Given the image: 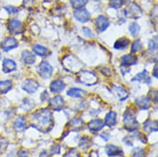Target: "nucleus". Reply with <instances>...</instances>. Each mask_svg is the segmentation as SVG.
<instances>
[{"mask_svg":"<svg viewBox=\"0 0 158 157\" xmlns=\"http://www.w3.org/2000/svg\"><path fill=\"white\" fill-rule=\"evenodd\" d=\"M32 117H33V121H35V123H36L37 126L39 127L40 130L51 126L52 123H53V121H52V114L48 109L39 110V111L35 112Z\"/></svg>","mask_w":158,"mask_h":157,"instance_id":"obj_1","label":"nucleus"},{"mask_svg":"<svg viewBox=\"0 0 158 157\" xmlns=\"http://www.w3.org/2000/svg\"><path fill=\"white\" fill-rule=\"evenodd\" d=\"M124 124H125L126 130H128V131H135L138 129L139 123H138V121L135 119L134 112L131 111V109L125 111V114H124Z\"/></svg>","mask_w":158,"mask_h":157,"instance_id":"obj_2","label":"nucleus"},{"mask_svg":"<svg viewBox=\"0 0 158 157\" xmlns=\"http://www.w3.org/2000/svg\"><path fill=\"white\" fill-rule=\"evenodd\" d=\"M125 15L126 17H130V19H138L142 15V9L139 6L138 4L135 2H130L127 5L126 8H125Z\"/></svg>","mask_w":158,"mask_h":157,"instance_id":"obj_3","label":"nucleus"},{"mask_svg":"<svg viewBox=\"0 0 158 157\" xmlns=\"http://www.w3.org/2000/svg\"><path fill=\"white\" fill-rule=\"evenodd\" d=\"M79 80L85 85H94L98 82V77L91 71H80L79 72Z\"/></svg>","mask_w":158,"mask_h":157,"instance_id":"obj_4","label":"nucleus"},{"mask_svg":"<svg viewBox=\"0 0 158 157\" xmlns=\"http://www.w3.org/2000/svg\"><path fill=\"white\" fill-rule=\"evenodd\" d=\"M8 30L10 33H14V35L21 33L23 31V24L21 21L16 20V19H10L8 21Z\"/></svg>","mask_w":158,"mask_h":157,"instance_id":"obj_5","label":"nucleus"},{"mask_svg":"<svg viewBox=\"0 0 158 157\" xmlns=\"http://www.w3.org/2000/svg\"><path fill=\"white\" fill-rule=\"evenodd\" d=\"M38 72L39 75L43 77L44 79L49 78L53 74V67L48 62H41L40 63L39 68H38Z\"/></svg>","mask_w":158,"mask_h":157,"instance_id":"obj_6","label":"nucleus"},{"mask_svg":"<svg viewBox=\"0 0 158 157\" xmlns=\"http://www.w3.org/2000/svg\"><path fill=\"white\" fill-rule=\"evenodd\" d=\"M0 46H1V49H2V51L9 52V51H12V49L17 47V46H19V43H17V40H16L15 38L8 37V38L2 40V43H1Z\"/></svg>","mask_w":158,"mask_h":157,"instance_id":"obj_7","label":"nucleus"},{"mask_svg":"<svg viewBox=\"0 0 158 157\" xmlns=\"http://www.w3.org/2000/svg\"><path fill=\"white\" fill-rule=\"evenodd\" d=\"M109 24H110L109 19L106 17V16L100 15L95 19V27L98 28V31L99 32H103L104 30H107Z\"/></svg>","mask_w":158,"mask_h":157,"instance_id":"obj_8","label":"nucleus"},{"mask_svg":"<svg viewBox=\"0 0 158 157\" xmlns=\"http://www.w3.org/2000/svg\"><path fill=\"white\" fill-rule=\"evenodd\" d=\"M22 88H23L27 93H35L38 88H39V84L37 80L35 79H27L25 82L23 83V85H22Z\"/></svg>","mask_w":158,"mask_h":157,"instance_id":"obj_9","label":"nucleus"},{"mask_svg":"<svg viewBox=\"0 0 158 157\" xmlns=\"http://www.w3.org/2000/svg\"><path fill=\"white\" fill-rule=\"evenodd\" d=\"M73 16H75V19L77 21L81 22V23H85V22L89 21V19H91V13L86 11V9H84V8H79L73 13Z\"/></svg>","mask_w":158,"mask_h":157,"instance_id":"obj_10","label":"nucleus"},{"mask_svg":"<svg viewBox=\"0 0 158 157\" xmlns=\"http://www.w3.org/2000/svg\"><path fill=\"white\" fill-rule=\"evenodd\" d=\"M63 106H64V99L62 98V96H60V95L54 96V98L49 101V107H51L53 110H56V111H59V110L62 109Z\"/></svg>","mask_w":158,"mask_h":157,"instance_id":"obj_11","label":"nucleus"},{"mask_svg":"<svg viewBox=\"0 0 158 157\" xmlns=\"http://www.w3.org/2000/svg\"><path fill=\"white\" fill-rule=\"evenodd\" d=\"M136 62H138V57L133 54H126L120 59L122 67H131V66L136 64Z\"/></svg>","mask_w":158,"mask_h":157,"instance_id":"obj_12","label":"nucleus"},{"mask_svg":"<svg viewBox=\"0 0 158 157\" xmlns=\"http://www.w3.org/2000/svg\"><path fill=\"white\" fill-rule=\"evenodd\" d=\"M135 104L141 110H147L150 108L151 100L148 96H140V98L135 99Z\"/></svg>","mask_w":158,"mask_h":157,"instance_id":"obj_13","label":"nucleus"},{"mask_svg":"<svg viewBox=\"0 0 158 157\" xmlns=\"http://www.w3.org/2000/svg\"><path fill=\"white\" fill-rule=\"evenodd\" d=\"M103 126H104L103 119H99V118L93 119V121L88 123V129H89L91 132H99V131H101L103 129Z\"/></svg>","mask_w":158,"mask_h":157,"instance_id":"obj_14","label":"nucleus"},{"mask_svg":"<svg viewBox=\"0 0 158 157\" xmlns=\"http://www.w3.org/2000/svg\"><path fill=\"white\" fill-rule=\"evenodd\" d=\"M64 87H65V84L63 83V80H54L51 83L49 90L53 93H60L64 90Z\"/></svg>","mask_w":158,"mask_h":157,"instance_id":"obj_15","label":"nucleus"},{"mask_svg":"<svg viewBox=\"0 0 158 157\" xmlns=\"http://www.w3.org/2000/svg\"><path fill=\"white\" fill-rule=\"evenodd\" d=\"M116 123H117V114L115 111H109L106 116V119H104V125L112 127L116 125Z\"/></svg>","mask_w":158,"mask_h":157,"instance_id":"obj_16","label":"nucleus"},{"mask_svg":"<svg viewBox=\"0 0 158 157\" xmlns=\"http://www.w3.org/2000/svg\"><path fill=\"white\" fill-rule=\"evenodd\" d=\"M22 62L24 63V64H33V63L36 62V56L32 54L31 52L29 51H24L23 53H22Z\"/></svg>","mask_w":158,"mask_h":157,"instance_id":"obj_17","label":"nucleus"},{"mask_svg":"<svg viewBox=\"0 0 158 157\" xmlns=\"http://www.w3.org/2000/svg\"><path fill=\"white\" fill-rule=\"evenodd\" d=\"M2 70L6 74L16 70V63L10 59H5L4 62H2Z\"/></svg>","mask_w":158,"mask_h":157,"instance_id":"obj_18","label":"nucleus"},{"mask_svg":"<svg viewBox=\"0 0 158 157\" xmlns=\"http://www.w3.org/2000/svg\"><path fill=\"white\" fill-rule=\"evenodd\" d=\"M106 150H107V154L108 156L110 157H115V156H122L123 155V150L119 148V147H117V146H114V145H109L106 148Z\"/></svg>","mask_w":158,"mask_h":157,"instance_id":"obj_19","label":"nucleus"},{"mask_svg":"<svg viewBox=\"0 0 158 157\" xmlns=\"http://www.w3.org/2000/svg\"><path fill=\"white\" fill-rule=\"evenodd\" d=\"M112 87H114V91L116 92V94H117V96H118L120 101H124L125 99L128 98V92L124 87L118 86V85H114Z\"/></svg>","mask_w":158,"mask_h":157,"instance_id":"obj_20","label":"nucleus"},{"mask_svg":"<svg viewBox=\"0 0 158 157\" xmlns=\"http://www.w3.org/2000/svg\"><path fill=\"white\" fill-rule=\"evenodd\" d=\"M68 95L72 96V98H83L86 95V92L81 88H78V87H72L68 91Z\"/></svg>","mask_w":158,"mask_h":157,"instance_id":"obj_21","label":"nucleus"},{"mask_svg":"<svg viewBox=\"0 0 158 157\" xmlns=\"http://www.w3.org/2000/svg\"><path fill=\"white\" fill-rule=\"evenodd\" d=\"M13 87V84L10 80H1L0 82V93L1 94H5L7 93L8 91H10Z\"/></svg>","mask_w":158,"mask_h":157,"instance_id":"obj_22","label":"nucleus"},{"mask_svg":"<svg viewBox=\"0 0 158 157\" xmlns=\"http://www.w3.org/2000/svg\"><path fill=\"white\" fill-rule=\"evenodd\" d=\"M143 129L146 132H156L157 131V122L156 121H147L143 124Z\"/></svg>","mask_w":158,"mask_h":157,"instance_id":"obj_23","label":"nucleus"},{"mask_svg":"<svg viewBox=\"0 0 158 157\" xmlns=\"http://www.w3.org/2000/svg\"><path fill=\"white\" fill-rule=\"evenodd\" d=\"M25 125H27V121L24 117H17L16 118L15 123H14V129L16 131H22L25 129Z\"/></svg>","mask_w":158,"mask_h":157,"instance_id":"obj_24","label":"nucleus"},{"mask_svg":"<svg viewBox=\"0 0 158 157\" xmlns=\"http://www.w3.org/2000/svg\"><path fill=\"white\" fill-rule=\"evenodd\" d=\"M128 44H130V41H128L127 38H120V39H118L115 43L114 47H115L116 49H125V48L128 46Z\"/></svg>","mask_w":158,"mask_h":157,"instance_id":"obj_25","label":"nucleus"},{"mask_svg":"<svg viewBox=\"0 0 158 157\" xmlns=\"http://www.w3.org/2000/svg\"><path fill=\"white\" fill-rule=\"evenodd\" d=\"M69 125L72 127V130H81L84 126V121L81 118H75L70 122Z\"/></svg>","mask_w":158,"mask_h":157,"instance_id":"obj_26","label":"nucleus"},{"mask_svg":"<svg viewBox=\"0 0 158 157\" xmlns=\"http://www.w3.org/2000/svg\"><path fill=\"white\" fill-rule=\"evenodd\" d=\"M32 49L39 56H45V55L47 54V48L45 47V46H41V45H35Z\"/></svg>","mask_w":158,"mask_h":157,"instance_id":"obj_27","label":"nucleus"},{"mask_svg":"<svg viewBox=\"0 0 158 157\" xmlns=\"http://www.w3.org/2000/svg\"><path fill=\"white\" fill-rule=\"evenodd\" d=\"M135 80H138V82H146L147 80V84L150 83V79L148 78V72H147L146 70L142 71L141 74H139L136 77H134V78H133V82H135Z\"/></svg>","mask_w":158,"mask_h":157,"instance_id":"obj_28","label":"nucleus"},{"mask_svg":"<svg viewBox=\"0 0 158 157\" xmlns=\"http://www.w3.org/2000/svg\"><path fill=\"white\" fill-rule=\"evenodd\" d=\"M127 0H111L109 2V7L114 8V9H118L123 6V5L126 2Z\"/></svg>","mask_w":158,"mask_h":157,"instance_id":"obj_29","label":"nucleus"},{"mask_svg":"<svg viewBox=\"0 0 158 157\" xmlns=\"http://www.w3.org/2000/svg\"><path fill=\"white\" fill-rule=\"evenodd\" d=\"M128 30H130L131 35L134 36V37H136V36L139 35V32H140V25H139L138 23L133 22V23L130 24V28H128Z\"/></svg>","mask_w":158,"mask_h":157,"instance_id":"obj_30","label":"nucleus"},{"mask_svg":"<svg viewBox=\"0 0 158 157\" xmlns=\"http://www.w3.org/2000/svg\"><path fill=\"white\" fill-rule=\"evenodd\" d=\"M70 4L73 8L79 9V8H83L87 4V0H70Z\"/></svg>","mask_w":158,"mask_h":157,"instance_id":"obj_31","label":"nucleus"},{"mask_svg":"<svg viewBox=\"0 0 158 157\" xmlns=\"http://www.w3.org/2000/svg\"><path fill=\"white\" fill-rule=\"evenodd\" d=\"M142 49V43H141V40L136 39L135 41H133L132 44V47H131V51L132 53H138Z\"/></svg>","mask_w":158,"mask_h":157,"instance_id":"obj_32","label":"nucleus"},{"mask_svg":"<svg viewBox=\"0 0 158 157\" xmlns=\"http://www.w3.org/2000/svg\"><path fill=\"white\" fill-rule=\"evenodd\" d=\"M91 139H88L87 137H81V139H80V141H79V146L80 147H83L84 149H86V148H89L91 147Z\"/></svg>","mask_w":158,"mask_h":157,"instance_id":"obj_33","label":"nucleus"},{"mask_svg":"<svg viewBox=\"0 0 158 157\" xmlns=\"http://www.w3.org/2000/svg\"><path fill=\"white\" fill-rule=\"evenodd\" d=\"M64 157H80V155H79L78 150L77 149H70L69 151H68L65 155H64Z\"/></svg>","mask_w":158,"mask_h":157,"instance_id":"obj_34","label":"nucleus"},{"mask_svg":"<svg viewBox=\"0 0 158 157\" xmlns=\"http://www.w3.org/2000/svg\"><path fill=\"white\" fill-rule=\"evenodd\" d=\"M148 49L150 52H156L157 51V40L156 39H152L149 41V47H148Z\"/></svg>","mask_w":158,"mask_h":157,"instance_id":"obj_35","label":"nucleus"},{"mask_svg":"<svg viewBox=\"0 0 158 157\" xmlns=\"http://www.w3.org/2000/svg\"><path fill=\"white\" fill-rule=\"evenodd\" d=\"M8 146V141L5 138H0V153H2Z\"/></svg>","mask_w":158,"mask_h":157,"instance_id":"obj_36","label":"nucleus"},{"mask_svg":"<svg viewBox=\"0 0 158 157\" xmlns=\"http://www.w3.org/2000/svg\"><path fill=\"white\" fill-rule=\"evenodd\" d=\"M83 33L87 38H92V37H93V32H92V30L89 28H86V27L83 28Z\"/></svg>","mask_w":158,"mask_h":157,"instance_id":"obj_37","label":"nucleus"},{"mask_svg":"<svg viewBox=\"0 0 158 157\" xmlns=\"http://www.w3.org/2000/svg\"><path fill=\"white\" fill-rule=\"evenodd\" d=\"M5 9H6L9 14H17V13H19V9L15 7H13V6H6Z\"/></svg>","mask_w":158,"mask_h":157,"instance_id":"obj_38","label":"nucleus"},{"mask_svg":"<svg viewBox=\"0 0 158 157\" xmlns=\"http://www.w3.org/2000/svg\"><path fill=\"white\" fill-rule=\"evenodd\" d=\"M134 156L135 157H143L144 156V150L142 148H136L134 149Z\"/></svg>","mask_w":158,"mask_h":157,"instance_id":"obj_39","label":"nucleus"},{"mask_svg":"<svg viewBox=\"0 0 158 157\" xmlns=\"http://www.w3.org/2000/svg\"><path fill=\"white\" fill-rule=\"evenodd\" d=\"M40 99H41V101H47L48 99H49V96H48V92L44 91L43 93H41V95H40Z\"/></svg>","mask_w":158,"mask_h":157,"instance_id":"obj_40","label":"nucleus"},{"mask_svg":"<svg viewBox=\"0 0 158 157\" xmlns=\"http://www.w3.org/2000/svg\"><path fill=\"white\" fill-rule=\"evenodd\" d=\"M52 154H60V146L59 145L52 146Z\"/></svg>","mask_w":158,"mask_h":157,"instance_id":"obj_41","label":"nucleus"},{"mask_svg":"<svg viewBox=\"0 0 158 157\" xmlns=\"http://www.w3.org/2000/svg\"><path fill=\"white\" fill-rule=\"evenodd\" d=\"M17 156L19 157H29V154L25 151V150H20L19 154H17Z\"/></svg>","mask_w":158,"mask_h":157,"instance_id":"obj_42","label":"nucleus"},{"mask_svg":"<svg viewBox=\"0 0 158 157\" xmlns=\"http://www.w3.org/2000/svg\"><path fill=\"white\" fill-rule=\"evenodd\" d=\"M151 95H152V100L154 102H157V91H151Z\"/></svg>","mask_w":158,"mask_h":157,"instance_id":"obj_43","label":"nucleus"},{"mask_svg":"<svg viewBox=\"0 0 158 157\" xmlns=\"http://www.w3.org/2000/svg\"><path fill=\"white\" fill-rule=\"evenodd\" d=\"M39 157H51V156L48 155L47 151H41V153H40V156Z\"/></svg>","mask_w":158,"mask_h":157,"instance_id":"obj_44","label":"nucleus"},{"mask_svg":"<svg viewBox=\"0 0 158 157\" xmlns=\"http://www.w3.org/2000/svg\"><path fill=\"white\" fill-rule=\"evenodd\" d=\"M154 77L155 78H157V66H155V68H154Z\"/></svg>","mask_w":158,"mask_h":157,"instance_id":"obj_45","label":"nucleus"},{"mask_svg":"<svg viewBox=\"0 0 158 157\" xmlns=\"http://www.w3.org/2000/svg\"><path fill=\"white\" fill-rule=\"evenodd\" d=\"M120 70H122V72H123V75H125V74H127V72H128V69H124V67H122L120 68Z\"/></svg>","mask_w":158,"mask_h":157,"instance_id":"obj_46","label":"nucleus"},{"mask_svg":"<svg viewBox=\"0 0 158 157\" xmlns=\"http://www.w3.org/2000/svg\"><path fill=\"white\" fill-rule=\"evenodd\" d=\"M94 1H100V0H94Z\"/></svg>","mask_w":158,"mask_h":157,"instance_id":"obj_47","label":"nucleus"},{"mask_svg":"<svg viewBox=\"0 0 158 157\" xmlns=\"http://www.w3.org/2000/svg\"><path fill=\"white\" fill-rule=\"evenodd\" d=\"M0 57H1V55H0Z\"/></svg>","mask_w":158,"mask_h":157,"instance_id":"obj_48","label":"nucleus"}]
</instances>
